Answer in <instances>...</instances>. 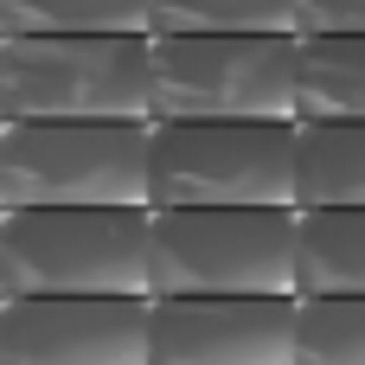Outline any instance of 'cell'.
<instances>
[{
  "mask_svg": "<svg viewBox=\"0 0 365 365\" xmlns=\"http://www.w3.org/2000/svg\"><path fill=\"white\" fill-rule=\"evenodd\" d=\"M6 122H154V32H0Z\"/></svg>",
  "mask_w": 365,
  "mask_h": 365,
  "instance_id": "cell-1",
  "label": "cell"
},
{
  "mask_svg": "<svg viewBox=\"0 0 365 365\" xmlns=\"http://www.w3.org/2000/svg\"><path fill=\"white\" fill-rule=\"evenodd\" d=\"M0 295H154V205H6Z\"/></svg>",
  "mask_w": 365,
  "mask_h": 365,
  "instance_id": "cell-2",
  "label": "cell"
},
{
  "mask_svg": "<svg viewBox=\"0 0 365 365\" xmlns=\"http://www.w3.org/2000/svg\"><path fill=\"white\" fill-rule=\"evenodd\" d=\"M154 122H302V32H154Z\"/></svg>",
  "mask_w": 365,
  "mask_h": 365,
  "instance_id": "cell-3",
  "label": "cell"
},
{
  "mask_svg": "<svg viewBox=\"0 0 365 365\" xmlns=\"http://www.w3.org/2000/svg\"><path fill=\"white\" fill-rule=\"evenodd\" d=\"M0 205H154V122H6Z\"/></svg>",
  "mask_w": 365,
  "mask_h": 365,
  "instance_id": "cell-4",
  "label": "cell"
},
{
  "mask_svg": "<svg viewBox=\"0 0 365 365\" xmlns=\"http://www.w3.org/2000/svg\"><path fill=\"white\" fill-rule=\"evenodd\" d=\"M302 205H154V295H302Z\"/></svg>",
  "mask_w": 365,
  "mask_h": 365,
  "instance_id": "cell-5",
  "label": "cell"
},
{
  "mask_svg": "<svg viewBox=\"0 0 365 365\" xmlns=\"http://www.w3.org/2000/svg\"><path fill=\"white\" fill-rule=\"evenodd\" d=\"M154 205H302V122H154Z\"/></svg>",
  "mask_w": 365,
  "mask_h": 365,
  "instance_id": "cell-6",
  "label": "cell"
},
{
  "mask_svg": "<svg viewBox=\"0 0 365 365\" xmlns=\"http://www.w3.org/2000/svg\"><path fill=\"white\" fill-rule=\"evenodd\" d=\"M0 365H154V295H6Z\"/></svg>",
  "mask_w": 365,
  "mask_h": 365,
  "instance_id": "cell-7",
  "label": "cell"
},
{
  "mask_svg": "<svg viewBox=\"0 0 365 365\" xmlns=\"http://www.w3.org/2000/svg\"><path fill=\"white\" fill-rule=\"evenodd\" d=\"M302 295H154V365H295Z\"/></svg>",
  "mask_w": 365,
  "mask_h": 365,
  "instance_id": "cell-8",
  "label": "cell"
},
{
  "mask_svg": "<svg viewBox=\"0 0 365 365\" xmlns=\"http://www.w3.org/2000/svg\"><path fill=\"white\" fill-rule=\"evenodd\" d=\"M295 289L302 295H365V205H302L295 212Z\"/></svg>",
  "mask_w": 365,
  "mask_h": 365,
  "instance_id": "cell-9",
  "label": "cell"
},
{
  "mask_svg": "<svg viewBox=\"0 0 365 365\" xmlns=\"http://www.w3.org/2000/svg\"><path fill=\"white\" fill-rule=\"evenodd\" d=\"M302 122H365V32H302Z\"/></svg>",
  "mask_w": 365,
  "mask_h": 365,
  "instance_id": "cell-10",
  "label": "cell"
},
{
  "mask_svg": "<svg viewBox=\"0 0 365 365\" xmlns=\"http://www.w3.org/2000/svg\"><path fill=\"white\" fill-rule=\"evenodd\" d=\"M302 205H365V122H302Z\"/></svg>",
  "mask_w": 365,
  "mask_h": 365,
  "instance_id": "cell-11",
  "label": "cell"
},
{
  "mask_svg": "<svg viewBox=\"0 0 365 365\" xmlns=\"http://www.w3.org/2000/svg\"><path fill=\"white\" fill-rule=\"evenodd\" d=\"M0 32H154V0H0Z\"/></svg>",
  "mask_w": 365,
  "mask_h": 365,
  "instance_id": "cell-12",
  "label": "cell"
},
{
  "mask_svg": "<svg viewBox=\"0 0 365 365\" xmlns=\"http://www.w3.org/2000/svg\"><path fill=\"white\" fill-rule=\"evenodd\" d=\"M295 365H365V295H302Z\"/></svg>",
  "mask_w": 365,
  "mask_h": 365,
  "instance_id": "cell-13",
  "label": "cell"
},
{
  "mask_svg": "<svg viewBox=\"0 0 365 365\" xmlns=\"http://www.w3.org/2000/svg\"><path fill=\"white\" fill-rule=\"evenodd\" d=\"M154 32H295V0H154Z\"/></svg>",
  "mask_w": 365,
  "mask_h": 365,
  "instance_id": "cell-14",
  "label": "cell"
},
{
  "mask_svg": "<svg viewBox=\"0 0 365 365\" xmlns=\"http://www.w3.org/2000/svg\"><path fill=\"white\" fill-rule=\"evenodd\" d=\"M295 32H365V0H295Z\"/></svg>",
  "mask_w": 365,
  "mask_h": 365,
  "instance_id": "cell-15",
  "label": "cell"
}]
</instances>
